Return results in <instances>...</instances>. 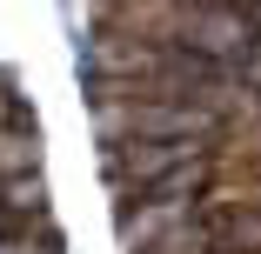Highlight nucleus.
<instances>
[{
	"label": "nucleus",
	"mask_w": 261,
	"mask_h": 254,
	"mask_svg": "<svg viewBox=\"0 0 261 254\" xmlns=\"http://www.w3.org/2000/svg\"><path fill=\"white\" fill-rule=\"evenodd\" d=\"M248 27H254V34H261V0H248Z\"/></svg>",
	"instance_id": "nucleus-10"
},
{
	"label": "nucleus",
	"mask_w": 261,
	"mask_h": 254,
	"mask_svg": "<svg viewBox=\"0 0 261 254\" xmlns=\"http://www.w3.org/2000/svg\"><path fill=\"white\" fill-rule=\"evenodd\" d=\"M40 201H47V194H40V181H34V174H7V208L40 214Z\"/></svg>",
	"instance_id": "nucleus-7"
},
{
	"label": "nucleus",
	"mask_w": 261,
	"mask_h": 254,
	"mask_svg": "<svg viewBox=\"0 0 261 254\" xmlns=\"http://www.w3.org/2000/svg\"><path fill=\"white\" fill-rule=\"evenodd\" d=\"M168 228H181V201H147L141 214H127V221H121V247H127V254H141L147 241H161Z\"/></svg>",
	"instance_id": "nucleus-3"
},
{
	"label": "nucleus",
	"mask_w": 261,
	"mask_h": 254,
	"mask_svg": "<svg viewBox=\"0 0 261 254\" xmlns=\"http://www.w3.org/2000/svg\"><path fill=\"white\" fill-rule=\"evenodd\" d=\"M248 40H254V27L234 7H194L188 27H181V47H194V54H207V61H241Z\"/></svg>",
	"instance_id": "nucleus-1"
},
{
	"label": "nucleus",
	"mask_w": 261,
	"mask_h": 254,
	"mask_svg": "<svg viewBox=\"0 0 261 254\" xmlns=\"http://www.w3.org/2000/svg\"><path fill=\"white\" fill-rule=\"evenodd\" d=\"M221 254H228V247H221Z\"/></svg>",
	"instance_id": "nucleus-13"
},
{
	"label": "nucleus",
	"mask_w": 261,
	"mask_h": 254,
	"mask_svg": "<svg viewBox=\"0 0 261 254\" xmlns=\"http://www.w3.org/2000/svg\"><path fill=\"white\" fill-rule=\"evenodd\" d=\"M0 121H7V107H0Z\"/></svg>",
	"instance_id": "nucleus-12"
},
{
	"label": "nucleus",
	"mask_w": 261,
	"mask_h": 254,
	"mask_svg": "<svg viewBox=\"0 0 261 254\" xmlns=\"http://www.w3.org/2000/svg\"><path fill=\"white\" fill-rule=\"evenodd\" d=\"M241 61H248V87H261V34L248 40V54H241Z\"/></svg>",
	"instance_id": "nucleus-8"
},
{
	"label": "nucleus",
	"mask_w": 261,
	"mask_h": 254,
	"mask_svg": "<svg viewBox=\"0 0 261 254\" xmlns=\"http://www.w3.org/2000/svg\"><path fill=\"white\" fill-rule=\"evenodd\" d=\"M34 161H40V140L20 134V127H0V181L7 174H34Z\"/></svg>",
	"instance_id": "nucleus-5"
},
{
	"label": "nucleus",
	"mask_w": 261,
	"mask_h": 254,
	"mask_svg": "<svg viewBox=\"0 0 261 254\" xmlns=\"http://www.w3.org/2000/svg\"><path fill=\"white\" fill-rule=\"evenodd\" d=\"M207 247H215V234H207V228H168L161 241H147L141 254H207Z\"/></svg>",
	"instance_id": "nucleus-6"
},
{
	"label": "nucleus",
	"mask_w": 261,
	"mask_h": 254,
	"mask_svg": "<svg viewBox=\"0 0 261 254\" xmlns=\"http://www.w3.org/2000/svg\"><path fill=\"white\" fill-rule=\"evenodd\" d=\"M100 127H108V134H134V140H147V134H194V140H201L215 121H207L201 107H174V100H154V107H147V100H134L127 114L108 107V114H100Z\"/></svg>",
	"instance_id": "nucleus-2"
},
{
	"label": "nucleus",
	"mask_w": 261,
	"mask_h": 254,
	"mask_svg": "<svg viewBox=\"0 0 261 254\" xmlns=\"http://www.w3.org/2000/svg\"><path fill=\"white\" fill-rule=\"evenodd\" d=\"M0 234H7V214H0Z\"/></svg>",
	"instance_id": "nucleus-11"
},
{
	"label": "nucleus",
	"mask_w": 261,
	"mask_h": 254,
	"mask_svg": "<svg viewBox=\"0 0 261 254\" xmlns=\"http://www.w3.org/2000/svg\"><path fill=\"white\" fill-rule=\"evenodd\" d=\"M207 234L228 254H261V214H207Z\"/></svg>",
	"instance_id": "nucleus-4"
},
{
	"label": "nucleus",
	"mask_w": 261,
	"mask_h": 254,
	"mask_svg": "<svg viewBox=\"0 0 261 254\" xmlns=\"http://www.w3.org/2000/svg\"><path fill=\"white\" fill-rule=\"evenodd\" d=\"M0 254H54V247H34V241H7V234H0Z\"/></svg>",
	"instance_id": "nucleus-9"
}]
</instances>
